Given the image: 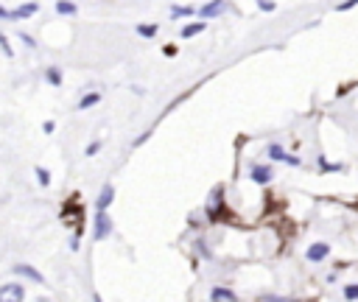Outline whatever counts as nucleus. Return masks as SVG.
Wrapping results in <instances>:
<instances>
[{
    "label": "nucleus",
    "instance_id": "f257e3e1",
    "mask_svg": "<svg viewBox=\"0 0 358 302\" xmlns=\"http://www.w3.org/2000/svg\"><path fill=\"white\" fill-rule=\"evenodd\" d=\"M36 11H39L36 3H22V6H17L14 11H11V8H0V17H3V20H25V17L36 14Z\"/></svg>",
    "mask_w": 358,
    "mask_h": 302
},
{
    "label": "nucleus",
    "instance_id": "f03ea898",
    "mask_svg": "<svg viewBox=\"0 0 358 302\" xmlns=\"http://www.w3.org/2000/svg\"><path fill=\"white\" fill-rule=\"evenodd\" d=\"M106 235H112V218L106 215V210H98V213H95V229H92V238H95V240H103Z\"/></svg>",
    "mask_w": 358,
    "mask_h": 302
},
{
    "label": "nucleus",
    "instance_id": "7ed1b4c3",
    "mask_svg": "<svg viewBox=\"0 0 358 302\" xmlns=\"http://www.w3.org/2000/svg\"><path fill=\"white\" fill-rule=\"evenodd\" d=\"M224 8H227V3H224V0H210V3H204V6L199 8V14H201V20H210V17L224 14Z\"/></svg>",
    "mask_w": 358,
    "mask_h": 302
},
{
    "label": "nucleus",
    "instance_id": "20e7f679",
    "mask_svg": "<svg viewBox=\"0 0 358 302\" xmlns=\"http://www.w3.org/2000/svg\"><path fill=\"white\" fill-rule=\"evenodd\" d=\"M249 176H252L257 185H268V182L274 179V171H271V165H255V168L249 171Z\"/></svg>",
    "mask_w": 358,
    "mask_h": 302
},
{
    "label": "nucleus",
    "instance_id": "39448f33",
    "mask_svg": "<svg viewBox=\"0 0 358 302\" xmlns=\"http://www.w3.org/2000/svg\"><path fill=\"white\" fill-rule=\"evenodd\" d=\"M327 254H330V246H327V243H322V240H319V243H313V246L308 249V260H310V263H322Z\"/></svg>",
    "mask_w": 358,
    "mask_h": 302
},
{
    "label": "nucleus",
    "instance_id": "423d86ee",
    "mask_svg": "<svg viewBox=\"0 0 358 302\" xmlns=\"http://www.w3.org/2000/svg\"><path fill=\"white\" fill-rule=\"evenodd\" d=\"M22 296H25V291H22V285H3L0 288V299H20L22 302Z\"/></svg>",
    "mask_w": 358,
    "mask_h": 302
},
{
    "label": "nucleus",
    "instance_id": "0eeeda50",
    "mask_svg": "<svg viewBox=\"0 0 358 302\" xmlns=\"http://www.w3.org/2000/svg\"><path fill=\"white\" fill-rule=\"evenodd\" d=\"M112 199H115V187H112V185H103V190H101L95 207H98V210H106V207L112 204Z\"/></svg>",
    "mask_w": 358,
    "mask_h": 302
},
{
    "label": "nucleus",
    "instance_id": "6e6552de",
    "mask_svg": "<svg viewBox=\"0 0 358 302\" xmlns=\"http://www.w3.org/2000/svg\"><path fill=\"white\" fill-rule=\"evenodd\" d=\"M14 274L28 277V280H34V282H42V274H39L36 268H31V266H22V263H17V266H14Z\"/></svg>",
    "mask_w": 358,
    "mask_h": 302
},
{
    "label": "nucleus",
    "instance_id": "1a4fd4ad",
    "mask_svg": "<svg viewBox=\"0 0 358 302\" xmlns=\"http://www.w3.org/2000/svg\"><path fill=\"white\" fill-rule=\"evenodd\" d=\"M266 151H268V159H277V162H285V157H288V151L280 143H271Z\"/></svg>",
    "mask_w": 358,
    "mask_h": 302
},
{
    "label": "nucleus",
    "instance_id": "9d476101",
    "mask_svg": "<svg viewBox=\"0 0 358 302\" xmlns=\"http://www.w3.org/2000/svg\"><path fill=\"white\" fill-rule=\"evenodd\" d=\"M201 31H204V20H201V22H190V25H185L179 36H182V39H190V36H196V34H201Z\"/></svg>",
    "mask_w": 358,
    "mask_h": 302
},
{
    "label": "nucleus",
    "instance_id": "9b49d317",
    "mask_svg": "<svg viewBox=\"0 0 358 302\" xmlns=\"http://www.w3.org/2000/svg\"><path fill=\"white\" fill-rule=\"evenodd\" d=\"M210 299H215V302H218V299H229V302H232V299H235V291H229V288H213V291H210Z\"/></svg>",
    "mask_w": 358,
    "mask_h": 302
},
{
    "label": "nucleus",
    "instance_id": "f8f14e48",
    "mask_svg": "<svg viewBox=\"0 0 358 302\" xmlns=\"http://www.w3.org/2000/svg\"><path fill=\"white\" fill-rule=\"evenodd\" d=\"M45 78H48V84L59 87V84H62V70H59V67H48V70H45Z\"/></svg>",
    "mask_w": 358,
    "mask_h": 302
},
{
    "label": "nucleus",
    "instance_id": "ddd939ff",
    "mask_svg": "<svg viewBox=\"0 0 358 302\" xmlns=\"http://www.w3.org/2000/svg\"><path fill=\"white\" fill-rule=\"evenodd\" d=\"M101 101V95L98 92H90V95H84L81 101H78V109H90V106H95Z\"/></svg>",
    "mask_w": 358,
    "mask_h": 302
},
{
    "label": "nucleus",
    "instance_id": "4468645a",
    "mask_svg": "<svg viewBox=\"0 0 358 302\" xmlns=\"http://www.w3.org/2000/svg\"><path fill=\"white\" fill-rule=\"evenodd\" d=\"M56 11H59V14H76L78 8H76V3H70V0H59V3H56Z\"/></svg>",
    "mask_w": 358,
    "mask_h": 302
},
{
    "label": "nucleus",
    "instance_id": "2eb2a0df",
    "mask_svg": "<svg viewBox=\"0 0 358 302\" xmlns=\"http://www.w3.org/2000/svg\"><path fill=\"white\" fill-rule=\"evenodd\" d=\"M190 14H193L190 6H173V8H171V17H173V20H179V17H190Z\"/></svg>",
    "mask_w": 358,
    "mask_h": 302
},
{
    "label": "nucleus",
    "instance_id": "dca6fc26",
    "mask_svg": "<svg viewBox=\"0 0 358 302\" xmlns=\"http://www.w3.org/2000/svg\"><path fill=\"white\" fill-rule=\"evenodd\" d=\"M137 34H140V36H154V34H157V22H143V25H137Z\"/></svg>",
    "mask_w": 358,
    "mask_h": 302
},
{
    "label": "nucleus",
    "instance_id": "f3484780",
    "mask_svg": "<svg viewBox=\"0 0 358 302\" xmlns=\"http://www.w3.org/2000/svg\"><path fill=\"white\" fill-rule=\"evenodd\" d=\"M34 173H36V182H39V185H45V187L50 185V173H48L45 168H34Z\"/></svg>",
    "mask_w": 358,
    "mask_h": 302
},
{
    "label": "nucleus",
    "instance_id": "a211bd4d",
    "mask_svg": "<svg viewBox=\"0 0 358 302\" xmlns=\"http://www.w3.org/2000/svg\"><path fill=\"white\" fill-rule=\"evenodd\" d=\"M344 296L347 299H358V285L352 282V285H344Z\"/></svg>",
    "mask_w": 358,
    "mask_h": 302
},
{
    "label": "nucleus",
    "instance_id": "6ab92c4d",
    "mask_svg": "<svg viewBox=\"0 0 358 302\" xmlns=\"http://www.w3.org/2000/svg\"><path fill=\"white\" fill-rule=\"evenodd\" d=\"M98 151H101V143H98V140H95V143H90V145L84 148V154H87V157H95Z\"/></svg>",
    "mask_w": 358,
    "mask_h": 302
},
{
    "label": "nucleus",
    "instance_id": "aec40b11",
    "mask_svg": "<svg viewBox=\"0 0 358 302\" xmlns=\"http://www.w3.org/2000/svg\"><path fill=\"white\" fill-rule=\"evenodd\" d=\"M257 8L260 11H274V3L271 0H257Z\"/></svg>",
    "mask_w": 358,
    "mask_h": 302
},
{
    "label": "nucleus",
    "instance_id": "412c9836",
    "mask_svg": "<svg viewBox=\"0 0 358 302\" xmlns=\"http://www.w3.org/2000/svg\"><path fill=\"white\" fill-rule=\"evenodd\" d=\"M0 45H3V53L11 59V45H8V39H6V36H0Z\"/></svg>",
    "mask_w": 358,
    "mask_h": 302
},
{
    "label": "nucleus",
    "instance_id": "4be33fe9",
    "mask_svg": "<svg viewBox=\"0 0 358 302\" xmlns=\"http://www.w3.org/2000/svg\"><path fill=\"white\" fill-rule=\"evenodd\" d=\"M352 6H358V0H344L338 8H341V11H347V8H352Z\"/></svg>",
    "mask_w": 358,
    "mask_h": 302
},
{
    "label": "nucleus",
    "instance_id": "5701e85b",
    "mask_svg": "<svg viewBox=\"0 0 358 302\" xmlns=\"http://www.w3.org/2000/svg\"><path fill=\"white\" fill-rule=\"evenodd\" d=\"M22 42H25V45H28V48H36V42H34V39H31V36H28V34H22Z\"/></svg>",
    "mask_w": 358,
    "mask_h": 302
},
{
    "label": "nucleus",
    "instance_id": "b1692460",
    "mask_svg": "<svg viewBox=\"0 0 358 302\" xmlns=\"http://www.w3.org/2000/svg\"><path fill=\"white\" fill-rule=\"evenodd\" d=\"M42 129H45V134H50V131H53V129H56V123H53V120H48V123H45V126H42Z\"/></svg>",
    "mask_w": 358,
    "mask_h": 302
}]
</instances>
